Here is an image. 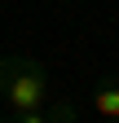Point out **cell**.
Here are the masks:
<instances>
[{
  "mask_svg": "<svg viewBox=\"0 0 119 123\" xmlns=\"http://www.w3.org/2000/svg\"><path fill=\"white\" fill-rule=\"evenodd\" d=\"M0 101L9 105V114L44 110L49 105V66L26 53L0 57Z\"/></svg>",
  "mask_w": 119,
  "mask_h": 123,
  "instance_id": "cell-1",
  "label": "cell"
},
{
  "mask_svg": "<svg viewBox=\"0 0 119 123\" xmlns=\"http://www.w3.org/2000/svg\"><path fill=\"white\" fill-rule=\"evenodd\" d=\"M79 110H75V101L71 97H57L49 101L44 110H31V114H9V119H0V123H75Z\"/></svg>",
  "mask_w": 119,
  "mask_h": 123,
  "instance_id": "cell-2",
  "label": "cell"
},
{
  "mask_svg": "<svg viewBox=\"0 0 119 123\" xmlns=\"http://www.w3.org/2000/svg\"><path fill=\"white\" fill-rule=\"evenodd\" d=\"M93 105L106 119H119V75H106V79L93 88Z\"/></svg>",
  "mask_w": 119,
  "mask_h": 123,
  "instance_id": "cell-3",
  "label": "cell"
},
{
  "mask_svg": "<svg viewBox=\"0 0 119 123\" xmlns=\"http://www.w3.org/2000/svg\"><path fill=\"white\" fill-rule=\"evenodd\" d=\"M106 123H119V119H106Z\"/></svg>",
  "mask_w": 119,
  "mask_h": 123,
  "instance_id": "cell-4",
  "label": "cell"
}]
</instances>
